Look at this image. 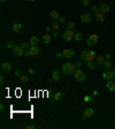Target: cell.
<instances>
[{
	"instance_id": "6da1fadb",
	"label": "cell",
	"mask_w": 115,
	"mask_h": 129,
	"mask_svg": "<svg viewBox=\"0 0 115 129\" xmlns=\"http://www.w3.org/2000/svg\"><path fill=\"white\" fill-rule=\"evenodd\" d=\"M96 57V53L93 51H83L82 52V54H81V59L83 60V61H92L93 59Z\"/></svg>"
},
{
	"instance_id": "7a4b0ae2",
	"label": "cell",
	"mask_w": 115,
	"mask_h": 129,
	"mask_svg": "<svg viewBox=\"0 0 115 129\" xmlns=\"http://www.w3.org/2000/svg\"><path fill=\"white\" fill-rule=\"evenodd\" d=\"M62 71H63L66 75H71V74H74V73H75V64H69V62L64 64L63 66H62Z\"/></svg>"
},
{
	"instance_id": "3957f363",
	"label": "cell",
	"mask_w": 115,
	"mask_h": 129,
	"mask_svg": "<svg viewBox=\"0 0 115 129\" xmlns=\"http://www.w3.org/2000/svg\"><path fill=\"white\" fill-rule=\"evenodd\" d=\"M74 76H75V78H76V81H78V82H82V81L85 80V73L82 71L81 69H77V70L74 73Z\"/></svg>"
},
{
	"instance_id": "277c9868",
	"label": "cell",
	"mask_w": 115,
	"mask_h": 129,
	"mask_svg": "<svg viewBox=\"0 0 115 129\" xmlns=\"http://www.w3.org/2000/svg\"><path fill=\"white\" fill-rule=\"evenodd\" d=\"M74 33H75V32L73 31V30L67 29V30L63 32V39L66 42H70L71 38H74Z\"/></svg>"
},
{
	"instance_id": "5b68a950",
	"label": "cell",
	"mask_w": 115,
	"mask_h": 129,
	"mask_svg": "<svg viewBox=\"0 0 115 129\" xmlns=\"http://www.w3.org/2000/svg\"><path fill=\"white\" fill-rule=\"evenodd\" d=\"M97 42H98V36H97L96 33L91 35L89 38H88V40H86V43H88L89 46H94V44H96Z\"/></svg>"
},
{
	"instance_id": "8992f818",
	"label": "cell",
	"mask_w": 115,
	"mask_h": 129,
	"mask_svg": "<svg viewBox=\"0 0 115 129\" xmlns=\"http://www.w3.org/2000/svg\"><path fill=\"white\" fill-rule=\"evenodd\" d=\"M114 76H115V74L113 73V71H110L108 69V70H106L104 74H102V77L105 78L106 81H110L112 78H114Z\"/></svg>"
},
{
	"instance_id": "52a82bcc",
	"label": "cell",
	"mask_w": 115,
	"mask_h": 129,
	"mask_svg": "<svg viewBox=\"0 0 115 129\" xmlns=\"http://www.w3.org/2000/svg\"><path fill=\"white\" fill-rule=\"evenodd\" d=\"M12 51H13V53L16 57H20V55L23 54V48L21 46H14L13 48H12Z\"/></svg>"
},
{
	"instance_id": "ba28073f",
	"label": "cell",
	"mask_w": 115,
	"mask_h": 129,
	"mask_svg": "<svg viewBox=\"0 0 115 129\" xmlns=\"http://www.w3.org/2000/svg\"><path fill=\"white\" fill-rule=\"evenodd\" d=\"M62 54H63L64 58L70 59V58H73V57H74V51H73V50H70V48H66V50H63Z\"/></svg>"
},
{
	"instance_id": "9c48e42d",
	"label": "cell",
	"mask_w": 115,
	"mask_h": 129,
	"mask_svg": "<svg viewBox=\"0 0 115 129\" xmlns=\"http://www.w3.org/2000/svg\"><path fill=\"white\" fill-rule=\"evenodd\" d=\"M109 11H110V8H109V6L107 5V4H101V5L99 6V12L102 13V14L108 13Z\"/></svg>"
},
{
	"instance_id": "30bf717a",
	"label": "cell",
	"mask_w": 115,
	"mask_h": 129,
	"mask_svg": "<svg viewBox=\"0 0 115 129\" xmlns=\"http://www.w3.org/2000/svg\"><path fill=\"white\" fill-rule=\"evenodd\" d=\"M0 67H1V71H4V73H7V71H9L12 69V66L8 62H2Z\"/></svg>"
},
{
	"instance_id": "8fae6325",
	"label": "cell",
	"mask_w": 115,
	"mask_h": 129,
	"mask_svg": "<svg viewBox=\"0 0 115 129\" xmlns=\"http://www.w3.org/2000/svg\"><path fill=\"white\" fill-rule=\"evenodd\" d=\"M93 114H94V110L93 108H86L83 113V118L84 119L85 118H90V116H92Z\"/></svg>"
},
{
	"instance_id": "7c38bea8",
	"label": "cell",
	"mask_w": 115,
	"mask_h": 129,
	"mask_svg": "<svg viewBox=\"0 0 115 129\" xmlns=\"http://www.w3.org/2000/svg\"><path fill=\"white\" fill-rule=\"evenodd\" d=\"M105 55H102V54H99V55H97V64L99 66V67H101L104 66V62H105Z\"/></svg>"
},
{
	"instance_id": "4fadbf2b",
	"label": "cell",
	"mask_w": 115,
	"mask_h": 129,
	"mask_svg": "<svg viewBox=\"0 0 115 129\" xmlns=\"http://www.w3.org/2000/svg\"><path fill=\"white\" fill-rule=\"evenodd\" d=\"M81 21L84 22V23H89L90 21H91V15L90 14H86V13L82 14L81 15Z\"/></svg>"
},
{
	"instance_id": "5bb4252c",
	"label": "cell",
	"mask_w": 115,
	"mask_h": 129,
	"mask_svg": "<svg viewBox=\"0 0 115 129\" xmlns=\"http://www.w3.org/2000/svg\"><path fill=\"white\" fill-rule=\"evenodd\" d=\"M29 51H30V53H31V55H32V57H36V55H38V53H39V48L37 47V46H31Z\"/></svg>"
},
{
	"instance_id": "9a60e30c",
	"label": "cell",
	"mask_w": 115,
	"mask_h": 129,
	"mask_svg": "<svg viewBox=\"0 0 115 129\" xmlns=\"http://www.w3.org/2000/svg\"><path fill=\"white\" fill-rule=\"evenodd\" d=\"M29 43H30V46H36V45H37V43H38V37H36V36H32V37H30V39H29Z\"/></svg>"
},
{
	"instance_id": "2e32d148",
	"label": "cell",
	"mask_w": 115,
	"mask_h": 129,
	"mask_svg": "<svg viewBox=\"0 0 115 129\" xmlns=\"http://www.w3.org/2000/svg\"><path fill=\"white\" fill-rule=\"evenodd\" d=\"M22 28H23V27H22L21 23H15V24L13 26V31L14 32H20L21 30H22Z\"/></svg>"
},
{
	"instance_id": "e0dca14e",
	"label": "cell",
	"mask_w": 115,
	"mask_h": 129,
	"mask_svg": "<svg viewBox=\"0 0 115 129\" xmlns=\"http://www.w3.org/2000/svg\"><path fill=\"white\" fill-rule=\"evenodd\" d=\"M43 43L44 44H50L51 43V36L48 33H46V35L43 36Z\"/></svg>"
},
{
	"instance_id": "ac0fdd59",
	"label": "cell",
	"mask_w": 115,
	"mask_h": 129,
	"mask_svg": "<svg viewBox=\"0 0 115 129\" xmlns=\"http://www.w3.org/2000/svg\"><path fill=\"white\" fill-rule=\"evenodd\" d=\"M96 19L98 22H104L105 21V17H104V14L100 13V12H98V13L96 14Z\"/></svg>"
},
{
	"instance_id": "d6986e66",
	"label": "cell",
	"mask_w": 115,
	"mask_h": 129,
	"mask_svg": "<svg viewBox=\"0 0 115 129\" xmlns=\"http://www.w3.org/2000/svg\"><path fill=\"white\" fill-rule=\"evenodd\" d=\"M106 88H107L109 91H114L115 90V83H113V82L108 81V82H107V84H106Z\"/></svg>"
},
{
	"instance_id": "ffe728a7",
	"label": "cell",
	"mask_w": 115,
	"mask_h": 129,
	"mask_svg": "<svg viewBox=\"0 0 115 129\" xmlns=\"http://www.w3.org/2000/svg\"><path fill=\"white\" fill-rule=\"evenodd\" d=\"M62 97H63V93L62 92H55L54 95H53V98H54V100H60V99H62Z\"/></svg>"
},
{
	"instance_id": "44dd1931",
	"label": "cell",
	"mask_w": 115,
	"mask_h": 129,
	"mask_svg": "<svg viewBox=\"0 0 115 129\" xmlns=\"http://www.w3.org/2000/svg\"><path fill=\"white\" fill-rule=\"evenodd\" d=\"M52 80H53L54 82H58V81L60 80V73H59L58 70L53 73V75H52Z\"/></svg>"
},
{
	"instance_id": "7402d4cb",
	"label": "cell",
	"mask_w": 115,
	"mask_h": 129,
	"mask_svg": "<svg viewBox=\"0 0 115 129\" xmlns=\"http://www.w3.org/2000/svg\"><path fill=\"white\" fill-rule=\"evenodd\" d=\"M102 67H105V69H106V70H108V69H110V68H112V64H110L109 59L105 60V62H104V66H102Z\"/></svg>"
},
{
	"instance_id": "603a6c76",
	"label": "cell",
	"mask_w": 115,
	"mask_h": 129,
	"mask_svg": "<svg viewBox=\"0 0 115 129\" xmlns=\"http://www.w3.org/2000/svg\"><path fill=\"white\" fill-rule=\"evenodd\" d=\"M19 78H20V82H21V83H26V82L29 81V78H28V76H26L24 74H21Z\"/></svg>"
},
{
	"instance_id": "cb8c5ba5",
	"label": "cell",
	"mask_w": 115,
	"mask_h": 129,
	"mask_svg": "<svg viewBox=\"0 0 115 129\" xmlns=\"http://www.w3.org/2000/svg\"><path fill=\"white\" fill-rule=\"evenodd\" d=\"M50 16H51L52 19H53V21L60 17V16H59V14H58V12H57V11H52L51 13H50Z\"/></svg>"
},
{
	"instance_id": "d4e9b609",
	"label": "cell",
	"mask_w": 115,
	"mask_h": 129,
	"mask_svg": "<svg viewBox=\"0 0 115 129\" xmlns=\"http://www.w3.org/2000/svg\"><path fill=\"white\" fill-rule=\"evenodd\" d=\"M82 33L81 32H75L74 33V38H75V40H77V42H79V40H82Z\"/></svg>"
},
{
	"instance_id": "484cf974",
	"label": "cell",
	"mask_w": 115,
	"mask_h": 129,
	"mask_svg": "<svg viewBox=\"0 0 115 129\" xmlns=\"http://www.w3.org/2000/svg\"><path fill=\"white\" fill-rule=\"evenodd\" d=\"M52 28H53V30H59V28H60V24L55 22V21H53V23H52Z\"/></svg>"
},
{
	"instance_id": "4316f807",
	"label": "cell",
	"mask_w": 115,
	"mask_h": 129,
	"mask_svg": "<svg viewBox=\"0 0 115 129\" xmlns=\"http://www.w3.org/2000/svg\"><path fill=\"white\" fill-rule=\"evenodd\" d=\"M21 47H22V48H30V47H31V46H29V44H28V43H26V42H22V43H21Z\"/></svg>"
},
{
	"instance_id": "83f0119b",
	"label": "cell",
	"mask_w": 115,
	"mask_h": 129,
	"mask_svg": "<svg viewBox=\"0 0 115 129\" xmlns=\"http://www.w3.org/2000/svg\"><path fill=\"white\" fill-rule=\"evenodd\" d=\"M86 67H88L89 69H93V68H94V64H93V61H88Z\"/></svg>"
},
{
	"instance_id": "f1b7e54d",
	"label": "cell",
	"mask_w": 115,
	"mask_h": 129,
	"mask_svg": "<svg viewBox=\"0 0 115 129\" xmlns=\"http://www.w3.org/2000/svg\"><path fill=\"white\" fill-rule=\"evenodd\" d=\"M74 27H75V23H74V22H69V23L67 24V29L73 30V29H74Z\"/></svg>"
},
{
	"instance_id": "f546056e",
	"label": "cell",
	"mask_w": 115,
	"mask_h": 129,
	"mask_svg": "<svg viewBox=\"0 0 115 129\" xmlns=\"http://www.w3.org/2000/svg\"><path fill=\"white\" fill-rule=\"evenodd\" d=\"M91 12H92V13H94V14H97L98 12H99V8H97L96 6H92V7H91Z\"/></svg>"
},
{
	"instance_id": "4dcf8cb0",
	"label": "cell",
	"mask_w": 115,
	"mask_h": 129,
	"mask_svg": "<svg viewBox=\"0 0 115 129\" xmlns=\"http://www.w3.org/2000/svg\"><path fill=\"white\" fill-rule=\"evenodd\" d=\"M14 46H15V45H14V43H13V42H12V40L7 43V47H8V48H13Z\"/></svg>"
},
{
	"instance_id": "1f68e13d",
	"label": "cell",
	"mask_w": 115,
	"mask_h": 129,
	"mask_svg": "<svg viewBox=\"0 0 115 129\" xmlns=\"http://www.w3.org/2000/svg\"><path fill=\"white\" fill-rule=\"evenodd\" d=\"M81 67H82V62H81V61H77L76 64H75V68H77V69H81Z\"/></svg>"
},
{
	"instance_id": "d6a6232c",
	"label": "cell",
	"mask_w": 115,
	"mask_h": 129,
	"mask_svg": "<svg viewBox=\"0 0 115 129\" xmlns=\"http://www.w3.org/2000/svg\"><path fill=\"white\" fill-rule=\"evenodd\" d=\"M90 100H91V97H90V96H85V97H84V102H85V103H90Z\"/></svg>"
},
{
	"instance_id": "836d02e7",
	"label": "cell",
	"mask_w": 115,
	"mask_h": 129,
	"mask_svg": "<svg viewBox=\"0 0 115 129\" xmlns=\"http://www.w3.org/2000/svg\"><path fill=\"white\" fill-rule=\"evenodd\" d=\"M59 22H60V23H64V22H66V19H64L63 16H60V17H59Z\"/></svg>"
},
{
	"instance_id": "e575fe53",
	"label": "cell",
	"mask_w": 115,
	"mask_h": 129,
	"mask_svg": "<svg viewBox=\"0 0 115 129\" xmlns=\"http://www.w3.org/2000/svg\"><path fill=\"white\" fill-rule=\"evenodd\" d=\"M90 2V0H82V4H83L84 6H88Z\"/></svg>"
},
{
	"instance_id": "d590c367",
	"label": "cell",
	"mask_w": 115,
	"mask_h": 129,
	"mask_svg": "<svg viewBox=\"0 0 115 129\" xmlns=\"http://www.w3.org/2000/svg\"><path fill=\"white\" fill-rule=\"evenodd\" d=\"M35 128H36L35 124H29V126H26V129H35Z\"/></svg>"
},
{
	"instance_id": "8d00e7d4",
	"label": "cell",
	"mask_w": 115,
	"mask_h": 129,
	"mask_svg": "<svg viewBox=\"0 0 115 129\" xmlns=\"http://www.w3.org/2000/svg\"><path fill=\"white\" fill-rule=\"evenodd\" d=\"M58 36H59V31L58 30H54L53 31V37H58Z\"/></svg>"
},
{
	"instance_id": "74e56055",
	"label": "cell",
	"mask_w": 115,
	"mask_h": 129,
	"mask_svg": "<svg viewBox=\"0 0 115 129\" xmlns=\"http://www.w3.org/2000/svg\"><path fill=\"white\" fill-rule=\"evenodd\" d=\"M20 75H21V74H20L19 71H15V73H14V76H15V77H20Z\"/></svg>"
},
{
	"instance_id": "f35d334b",
	"label": "cell",
	"mask_w": 115,
	"mask_h": 129,
	"mask_svg": "<svg viewBox=\"0 0 115 129\" xmlns=\"http://www.w3.org/2000/svg\"><path fill=\"white\" fill-rule=\"evenodd\" d=\"M29 74H31V75H33V74H35V70H33L32 68H30V69H29Z\"/></svg>"
},
{
	"instance_id": "ab89813d",
	"label": "cell",
	"mask_w": 115,
	"mask_h": 129,
	"mask_svg": "<svg viewBox=\"0 0 115 129\" xmlns=\"http://www.w3.org/2000/svg\"><path fill=\"white\" fill-rule=\"evenodd\" d=\"M98 95V90H93V92H92V96H97Z\"/></svg>"
},
{
	"instance_id": "60d3db41",
	"label": "cell",
	"mask_w": 115,
	"mask_h": 129,
	"mask_svg": "<svg viewBox=\"0 0 115 129\" xmlns=\"http://www.w3.org/2000/svg\"><path fill=\"white\" fill-rule=\"evenodd\" d=\"M61 57H63L62 53H57V58H61Z\"/></svg>"
},
{
	"instance_id": "b9f144b4",
	"label": "cell",
	"mask_w": 115,
	"mask_h": 129,
	"mask_svg": "<svg viewBox=\"0 0 115 129\" xmlns=\"http://www.w3.org/2000/svg\"><path fill=\"white\" fill-rule=\"evenodd\" d=\"M30 55H31L30 51H26V57H30Z\"/></svg>"
},
{
	"instance_id": "7bdbcfd3",
	"label": "cell",
	"mask_w": 115,
	"mask_h": 129,
	"mask_svg": "<svg viewBox=\"0 0 115 129\" xmlns=\"http://www.w3.org/2000/svg\"><path fill=\"white\" fill-rule=\"evenodd\" d=\"M45 30H46V32H50V31H51V28H50V27H46V28H45Z\"/></svg>"
},
{
	"instance_id": "ee69618b",
	"label": "cell",
	"mask_w": 115,
	"mask_h": 129,
	"mask_svg": "<svg viewBox=\"0 0 115 129\" xmlns=\"http://www.w3.org/2000/svg\"><path fill=\"white\" fill-rule=\"evenodd\" d=\"M0 82H1V84H4V82H5V81H4V76H2V75H1V77H0Z\"/></svg>"
},
{
	"instance_id": "f6af8a7d",
	"label": "cell",
	"mask_w": 115,
	"mask_h": 129,
	"mask_svg": "<svg viewBox=\"0 0 115 129\" xmlns=\"http://www.w3.org/2000/svg\"><path fill=\"white\" fill-rule=\"evenodd\" d=\"M4 108H5V106H4V105H2V104H1V105H0V111H1V112H2V111H4Z\"/></svg>"
},
{
	"instance_id": "bcb514c9",
	"label": "cell",
	"mask_w": 115,
	"mask_h": 129,
	"mask_svg": "<svg viewBox=\"0 0 115 129\" xmlns=\"http://www.w3.org/2000/svg\"><path fill=\"white\" fill-rule=\"evenodd\" d=\"M105 57H106V59H109V58H110V54L107 53V54H105Z\"/></svg>"
},
{
	"instance_id": "7dc6e473",
	"label": "cell",
	"mask_w": 115,
	"mask_h": 129,
	"mask_svg": "<svg viewBox=\"0 0 115 129\" xmlns=\"http://www.w3.org/2000/svg\"><path fill=\"white\" fill-rule=\"evenodd\" d=\"M0 1H1V2H5V1H6V0H0Z\"/></svg>"
},
{
	"instance_id": "c3c4849f",
	"label": "cell",
	"mask_w": 115,
	"mask_h": 129,
	"mask_svg": "<svg viewBox=\"0 0 115 129\" xmlns=\"http://www.w3.org/2000/svg\"><path fill=\"white\" fill-rule=\"evenodd\" d=\"M28 1H35V0H28Z\"/></svg>"
},
{
	"instance_id": "681fc988",
	"label": "cell",
	"mask_w": 115,
	"mask_h": 129,
	"mask_svg": "<svg viewBox=\"0 0 115 129\" xmlns=\"http://www.w3.org/2000/svg\"><path fill=\"white\" fill-rule=\"evenodd\" d=\"M113 73H114V74H115V69H114V70H113Z\"/></svg>"
},
{
	"instance_id": "f907efd6",
	"label": "cell",
	"mask_w": 115,
	"mask_h": 129,
	"mask_svg": "<svg viewBox=\"0 0 115 129\" xmlns=\"http://www.w3.org/2000/svg\"><path fill=\"white\" fill-rule=\"evenodd\" d=\"M114 81H115V76H114Z\"/></svg>"
}]
</instances>
